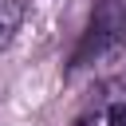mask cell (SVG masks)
<instances>
[{"label": "cell", "instance_id": "obj_1", "mask_svg": "<svg viewBox=\"0 0 126 126\" xmlns=\"http://www.w3.org/2000/svg\"><path fill=\"white\" fill-rule=\"evenodd\" d=\"M122 47H126V4L122 0H98L91 20H87V32H83V39L71 55V71L106 63Z\"/></svg>", "mask_w": 126, "mask_h": 126}, {"label": "cell", "instance_id": "obj_2", "mask_svg": "<svg viewBox=\"0 0 126 126\" xmlns=\"http://www.w3.org/2000/svg\"><path fill=\"white\" fill-rule=\"evenodd\" d=\"M79 126H126V94H122V87H106L98 106L87 118H79Z\"/></svg>", "mask_w": 126, "mask_h": 126}, {"label": "cell", "instance_id": "obj_3", "mask_svg": "<svg viewBox=\"0 0 126 126\" xmlns=\"http://www.w3.org/2000/svg\"><path fill=\"white\" fill-rule=\"evenodd\" d=\"M24 16H28V0H0V51L16 39Z\"/></svg>", "mask_w": 126, "mask_h": 126}]
</instances>
